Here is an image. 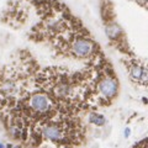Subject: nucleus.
Segmentation results:
<instances>
[{"label":"nucleus","instance_id":"4","mask_svg":"<svg viewBox=\"0 0 148 148\" xmlns=\"http://www.w3.org/2000/svg\"><path fill=\"white\" fill-rule=\"evenodd\" d=\"M96 89L101 100H111L117 94V82L112 77H103L96 84Z\"/></svg>","mask_w":148,"mask_h":148},{"label":"nucleus","instance_id":"5","mask_svg":"<svg viewBox=\"0 0 148 148\" xmlns=\"http://www.w3.org/2000/svg\"><path fill=\"white\" fill-rule=\"evenodd\" d=\"M20 92L17 83L12 79H4L0 83V95L4 99H15Z\"/></svg>","mask_w":148,"mask_h":148},{"label":"nucleus","instance_id":"7","mask_svg":"<svg viewBox=\"0 0 148 148\" xmlns=\"http://www.w3.org/2000/svg\"><path fill=\"white\" fill-rule=\"evenodd\" d=\"M89 121L91 123H94L96 125V126H103V125L105 123V117L103 116V115H100V114H90V116H89Z\"/></svg>","mask_w":148,"mask_h":148},{"label":"nucleus","instance_id":"1","mask_svg":"<svg viewBox=\"0 0 148 148\" xmlns=\"http://www.w3.org/2000/svg\"><path fill=\"white\" fill-rule=\"evenodd\" d=\"M40 132L45 140L54 143H64L71 141V137L74 135V127L66 120L51 119L41 123Z\"/></svg>","mask_w":148,"mask_h":148},{"label":"nucleus","instance_id":"9","mask_svg":"<svg viewBox=\"0 0 148 148\" xmlns=\"http://www.w3.org/2000/svg\"><path fill=\"white\" fill-rule=\"evenodd\" d=\"M135 148H148V146H147V145H146V146H142V145H141V146H138V147H135Z\"/></svg>","mask_w":148,"mask_h":148},{"label":"nucleus","instance_id":"11","mask_svg":"<svg viewBox=\"0 0 148 148\" xmlns=\"http://www.w3.org/2000/svg\"><path fill=\"white\" fill-rule=\"evenodd\" d=\"M0 148H5V146H4L3 143H0Z\"/></svg>","mask_w":148,"mask_h":148},{"label":"nucleus","instance_id":"8","mask_svg":"<svg viewBox=\"0 0 148 148\" xmlns=\"http://www.w3.org/2000/svg\"><path fill=\"white\" fill-rule=\"evenodd\" d=\"M125 136H126V137H128V136H130V130H128V128L126 130V131H125Z\"/></svg>","mask_w":148,"mask_h":148},{"label":"nucleus","instance_id":"2","mask_svg":"<svg viewBox=\"0 0 148 148\" xmlns=\"http://www.w3.org/2000/svg\"><path fill=\"white\" fill-rule=\"evenodd\" d=\"M69 51L77 58H88L95 52V45L91 40L80 36L72 40Z\"/></svg>","mask_w":148,"mask_h":148},{"label":"nucleus","instance_id":"10","mask_svg":"<svg viewBox=\"0 0 148 148\" xmlns=\"http://www.w3.org/2000/svg\"><path fill=\"white\" fill-rule=\"evenodd\" d=\"M6 148H18V147H15V146H11V145H9Z\"/></svg>","mask_w":148,"mask_h":148},{"label":"nucleus","instance_id":"6","mask_svg":"<svg viewBox=\"0 0 148 148\" xmlns=\"http://www.w3.org/2000/svg\"><path fill=\"white\" fill-rule=\"evenodd\" d=\"M106 35L109 36V38L111 40H116L117 37L121 35V30L116 24H111L106 27Z\"/></svg>","mask_w":148,"mask_h":148},{"label":"nucleus","instance_id":"3","mask_svg":"<svg viewBox=\"0 0 148 148\" xmlns=\"http://www.w3.org/2000/svg\"><path fill=\"white\" fill-rule=\"evenodd\" d=\"M29 108L31 111L38 114V115H46L49 114L53 109V101L47 94L45 92H35L29 98Z\"/></svg>","mask_w":148,"mask_h":148}]
</instances>
